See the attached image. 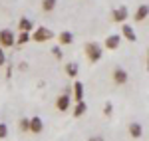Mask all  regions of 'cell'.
I'll list each match as a JSON object with an SVG mask.
<instances>
[{
	"label": "cell",
	"mask_w": 149,
	"mask_h": 141,
	"mask_svg": "<svg viewBox=\"0 0 149 141\" xmlns=\"http://www.w3.org/2000/svg\"><path fill=\"white\" fill-rule=\"evenodd\" d=\"M86 56H88V60L92 62V64H95V62H100L103 56V50L100 44H95V42H88L86 44Z\"/></svg>",
	"instance_id": "6da1fadb"
},
{
	"label": "cell",
	"mask_w": 149,
	"mask_h": 141,
	"mask_svg": "<svg viewBox=\"0 0 149 141\" xmlns=\"http://www.w3.org/2000/svg\"><path fill=\"white\" fill-rule=\"evenodd\" d=\"M14 44H16V34L8 28L0 30V48H12Z\"/></svg>",
	"instance_id": "7a4b0ae2"
},
{
	"label": "cell",
	"mask_w": 149,
	"mask_h": 141,
	"mask_svg": "<svg viewBox=\"0 0 149 141\" xmlns=\"http://www.w3.org/2000/svg\"><path fill=\"white\" fill-rule=\"evenodd\" d=\"M30 38H32L34 42H46L50 38H54V32H52L50 28H46V26H40V28L34 30V34H30Z\"/></svg>",
	"instance_id": "3957f363"
},
{
	"label": "cell",
	"mask_w": 149,
	"mask_h": 141,
	"mask_svg": "<svg viewBox=\"0 0 149 141\" xmlns=\"http://www.w3.org/2000/svg\"><path fill=\"white\" fill-rule=\"evenodd\" d=\"M111 80H113L117 85H123V83H127L129 76H127V72L123 70V68H115L113 74H111Z\"/></svg>",
	"instance_id": "277c9868"
},
{
	"label": "cell",
	"mask_w": 149,
	"mask_h": 141,
	"mask_svg": "<svg viewBox=\"0 0 149 141\" xmlns=\"http://www.w3.org/2000/svg\"><path fill=\"white\" fill-rule=\"evenodd\" d=\"M111 20L117 24H123L127 20V8L125 6H117L113 12H111Z\"/></svg>",
	"instance_id": "5b68a950"
},
{
	"label": "cell",
	"mask_w": 149,
	"mask_h": 141,
	"mask_svg": "<svg viewBox=\"0 0 149 141\" xmlns=\"http://www.w3.org/2000/svg\"><path fill=\"white\" fill-rule=\"evenodd\" d=\"M70 94H62V95H58V99H56V107L60 109V111H68L70 109Z\"/></svg>",
	"instance_id": "8992f818"
},
{
	"label": "cell",
	"mask_w": 149,
	"mask_h": 141,
	"mask_svg": "<svg viewBox=\"0 0 149 141\" xmlns=\"http://www.w3.org/2000/svg\"><path fill=\"white\" fill-rule=\"evenodd\" d=\"M42 129H44V121L40 117H30V127H28V131H32V133H42Z\"/></svg>",
	"instance_id": "52a82bcc"
},
{
	"label": "cell",
	"mask_w": 149,
	"mask_h": 141,
	"mask_svg": "<svg viewBox=\"0 0 149 141\" xmlns=\"http://www.w3.org/2000/svg\"><path fill=\"white\" fill-rule=\"evenodd\" d=\"M119 44H121V38L117 34H111V36L105 38V48H107V50H117Z\"/></svg>",
	"instance_id": "ba28073f"
},
{
	"label": "cell",
	"mask_w": 149,
	"mask_h": 141,
	"mask_svg": "<svg viewBox=\"0 0 149 141\" xmlns=\"http://www.w3.org/2000/svg\"><path fill=\"white\" fill-rule=\"evenodd\" d=\"M18 30L20 32H32L34 30V24H32L30 18H20L18 20Z\"/></svg>",
	"instance_id": "9c48e42d"
},
{
	"label": "cell",
	"mask_w": 149,
	"mask_h": 141,
	"mask_svg": "<svg viewBox=\"0 0 149 141\" xmlns=\"http://www.w3.org/2000/svg\"><path fill=\"white\" fill-rule=\"evenodd\" d=\"M147 14H149V6L147 4H141L137 8V12H135V20L137 22H145L147 20Z\"/></svg>",
	"instance_id": "30bf717a"
},
{
	"label": "cell",
	"mask_w": 149,
	"mask_h": 141,
	"mask_svg": "<svg viewBox=\"0 0 149 141\" xmlns=\"http://www.w3.org/2000/svg\"><path fill=\"white\" fill-rule=\"evenodd\" d=\"M121 34L125 36L129 42H135V40H137V36H135V30H133L129 24H125V22H123V28H121Z\"/></svg>",
	"instance_id": "8fae6325"
},
{
	"label": "cell",
	"mask_w": 149,
	"mask_h": 141,
	"mask_svg": "<svg viewBox=\"0 0 149 141\" xmlns=\"http://www.w3.org/2000/svg\"><path fill=\"white\" fill-rule=\"evenodd\" d=\"M86 111H88L86 101H84V99H81V101H76V107H74V117H81V115H86Z\"/></svg>",
	"instance_id": "7c38bea8"
},
{
	"label": "cell",
	"mask_w": 149,
	"mask_h": 141,
	"mask_svg": "<svg viewBox=\"0 0 149 141\" xmlns=\"http://www.w3.org/2000/svg\"><path fill=\"white\" fill-rule=\"evenodd\" d=\"M58 40H60V44H62V46H68V44H72V42H74V34L66 30V32L58 34Z\"/></svg>",
	"instance_id": "4fadbf2b"
},
{
	"label": "cell",
	"mask_w": 149,
	"mask_h": 141,
	"mask_svg": "<svg viewBox=\"0 0 149 141\" xmlns=\"http://www.w3.org/2000/svg\"><path fill=\"white\" fill-rule=\"evenodd\" d=\"M129 135L135 137V139H139V137L143 135V127H141V123H131V125H129Z\"/></svg>",
	"instance_id": "5bb4252c"
},
{
	"label": "cell",
	"mask_w": 149,
	"mask_h": 141,
	"mask_svg": "<svg viewBox=\"0 0 149 141\" xmlns=\"http://www.w3.org/2000/svg\"><path fill=\"white\" fill-rule=\"evenodd\" d=\"M74 99H76V101H81V99H84V83L81 82L74 83Z\"/></svg>",
	"instance_id": "9a60e30c"
},
{
	"label": "cell",
	"mask_w": 149,
	"mask_h": 141,
	"mask_svg": "<svg viewBox=\"0 0 149 141\" xmlns=\"http://www.w3.org/2000/svg\"><path fill=\"white\" fill-rule=\"evenodd\" d=\"M66 74H68L70 78H78V74H80V66H78V64H74V62L66 64Z\"/></svg>",
	"instance_id": "2e32d148"
},
{
	"label": "cell",
	"mask_w": 149,
	"mask_h": 141,
	"mask_svg": "<svg viewBox=\"0 0 149 141\" xmlns=\"http://www.w3.org/2000/svg\"><path fill=\"white\" fill-rule=\"evenodd\" d=\"M58 0H42V10L44 12H52L54 8H56Z\"/></svg>",
	"instance_id": "e0dca14e"
},
{
	"label": "cell",
	"mask_w": 149,
	"mask_h": 141,
	"mask_svg": "<svg viewBox=\"0 0 149 141\" xmlns=\"http://www.w3.org/2000/svg\"><path fill=\"white\" fill-rule=\"evenodd\" d=\"M28 40H30V32H20V34L16 36V44L18 46H24Z\"/></svg>",
	"instance_id": "ac0fdd59"
},
{
	"label": "cell",
	"mask_w": 149,
	"mask_h": 141,
	"mask_svg": "<svg viewBox=\"0 0 149 141\" xmlns=\"http://www.w3.org/2000/svg\"><path fill=\"white\" fill-rule=\"evenodd\" d=\"M18 127H20V131H22V133H26V131H28V127H30V119H28V117H22V119H20V123H18Z\"/></svg>",
	"instance_id": "d6986e66"
},
{
	"label": "cell",
	"mask_w": 149,
	"mask_h": 141,
	"mask_svg": "<svg viewBox=\"0 0 149 141\" xmlns=\"http://www.w3.org/2000/svg\"><path fill=\"white\" fill-rule=\"evenodd\" d=\"M111 113H113V103H111V101H105V106H103V115L109 117Z\"/></svg>",
	"instance_id": "ffe728a7"
},
{
	"label": "cell",
	"mask_w": 149,
	"mask_h": 141,
	"mask_svg": "<svg viewBox=\"0 0 149 141\" xmlns=\"http://www.w3.org/2000/svg\"><path fill=\"white\" fill-rule=\"evenodd\" d=\"M52 54H54V58H56V60H62V56H64L60 46H54V48H52Z\"/></svg>",
	"instance_id": "44dd1931"
},
{
	"label": "cell",
	"mask_w": 149,
	"mask_h": 141,
	"mask_svg": "<svg viewBox=\"0 0 149 141\" xmlns=\"http://www.w3.org/2000/svg\"><path fill=\"white\" fill-rule=\"evenodd\" d=\"M6 135H8V127H6V123H0V139H6Z\"/></svg>",
	"instance_id": "7402d4cb"
},
{
	"label": "cell",
	"mask_w": 149,
	"mask_h": 141,
	"mask_svg": "<svg viewBox=\"0 0 149 141\" xmlns=\"http://www.w3.org/2000/svg\"><path fill=\"white\" fill-rule=\"evenodd\" d=\"M4 64H6V54H4V50L0 48V68H2Z\"/></svg>",
	"instance_id": "603a6c76"
},
{
	"label": "cell",
	"mask_w": 149,
	"mask_h": 141,
	"mask_svg": "<svg viewBox=\"0 0 149 141\" xmlns=\"http://www.w3.org/2000/svg\"><path fill=\"white\" fill-rule=\"evenodd\" d=\"M88 141H103V137H100V135H95V137H90Z\"/></svg>",
	"instance_id": "cb8c5ba5"
}]
</instances>
